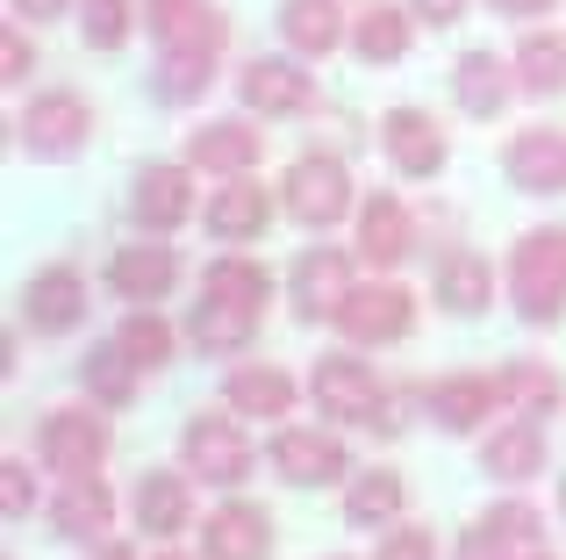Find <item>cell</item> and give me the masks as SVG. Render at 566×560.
<instances>
[{"instance_id": "11", "label": "cell", "mask_w": 566, "mask_h": 560, "mask_svg": "<svg viewBox=\"0 0 566 560\" xmlns=\"http://www.w3.org/2000/svg\"><path fill=\"white\" fill-rule=\"evenodd\" d=\"M273 467H280V481H294V489H331V481L352 475L345 446H337L331 432H280L273 438Z\"/></svg>"}, {"instance_id": "8", "label": "cell", "mask_w": 566, "mask_h": 560, "mask_svg": "<svg viewBox=\"0 0 566 560\" xmlns=\"http://www.w3.org/2000/svg\"><path fill=\"white\" fill-rule=\"evenodd\" d=\"M94 129V108L80 94H43L22 108V152L29 158H72Z\"/></svg>"}, {"instance_id": "28", "label": "cell", "mask_w": 566, "mask_h": 560, "mask_svg": "<svg viewBox=\"0 0 566 560\" xmlns=\"http://www.w3.org/2000/svg\"><path fill=\"white\" fill-rule=\"evenodd\" d=\"M516 86L538 101L566 94V37L559 29H531L524 43H516Z\"/></svg>"}, {"instance_id": "5", "label": "cell", "mask_w": 566, "mask_h": 560, "mask_svg": "<svg viewBox=\"0 0 566 560\" xmlns=\"http://www.w3.org/2000/svg\"><path fill=\"white\" fill-rule=\"evenodd\" d=\"M409 323H416V294L395 288V280L352 288V302L337 309V331H345L352 345H395V338H409Z\"/></svg>"}, {"instance_id": "14", "label": "cell", "mask_w": 566, "mask_h": 560, "mask_svg": "<svg viewBox=\"0 0 566 560\" xmlns=\"http://www.w3.org/2000/svg\"><path fill=\"white\" fill-rule=\"evenodd\" d=\"M502 173L524 195H566V137L559 129H524V137L502 152Z\"/></svg>"}, {"instance_id": "19", "label": "cell", "mask_w": 566, "mask_h": 560, "mask_svg": "<svg viewBox=\"0 0 566 560\" xmlns=\"http://www.w3.org/2000/svg\"><path fill=\"white\" fill-rule=\"evenodd\" d=\"M502 403V381H481V374H452L423 395V409L438 417V432H473L488 409Z\"/></svg>"}, {"instance_id": "39", "label": "cell", "mask_w": 566, "mask_h": 560, "mask_svg": "<svg viewBox=\"0 0 566 560\" xmlns=\"http://www.w3.org/2000/svg\"><path fill=\"white\" fill-rule=\"evenodd\" d=\"M502 395H516L524 417H553L559 409V374H545V366H510V374H502Z\"/></svg>"}, {"instance_id": "46", "label": "cell", "mask_w": 566, "mask_h": 560, "mask_svg": "<svg viewBox=\"0 0 566 560\" xmlns=\"http://www.w3.org/2000/svg\"><path fill=\"white\" fill-rule=\"evenodd\" d=\"M72 0H14V14H36V22H51V14H65Z\"/></svg>"}, {"instance_id": "38", "label": "cell", "mask_w": 566, "mask_h": 560, "mask_svg": "<svg viewBox=\"0 0 566 560\" xmlns=\"http://www.w3.org/2000/svg\"><path fill=\"white\" fill-rule=\"evenodd\" d=\"M115 345H123L137 366H166V360H172V331L151 317V309H129V323L115 331Z\"/></svg>"}, {"instance_id": "16", "label": "cell", "mask_w": 566, "mask_h": 560, "mask_svg": "<svg viewBox=\"0 0 566 560\" xmlns=\"http://www.w3.org/2000/svg\"><path fill=\"white\" fill-rule=\"evenodd\" d=\"M129 216H137L144 230H180L193 216V180L187 166H144L137 187H129Z\"/></svg>"}, {"instance_id": "35", "label": "cell", "mask_w": 566, "mask_h": 560, "mask_svg": "<svg viewBox=\"0 0 566 560\" xmlns=\"http://www.w3.org/2000/svg\"><path fill=\"white\" fill-rule=\"evenodd\" d=\"M216 80V51H166L158 58V101H193Z\"/></svg>"}, {"instance_id": "22", "label": "cell", "mask_w": 566, "mask_h": 560, "mask_svg": "<svg viewBox=\"0 0 566 560\" xmlns=\"http://www.w3.org/2000/svg\"><path fill=\"white\" fill-rule=\"evenodd\" d=\"M187 166L201 173H251L259 166V129L251 123H208L187 137Z\"/></svg>"}, {"instance_id": "41", "label": "cell", "mask_w": 566, "mask_h": 560, "mask_svg": "<svg viewBox=\"0 0 566 560\" xmlns=\"http://www.w3.org/2000/svg\"><path fill=\"white\" fill-rule=\"evenodd\" d=\"M380 560H438V547H430V532H387Z\"/></svg>"}, {"instance_id": "20", "label": "cell", "mask_w": 566, "mask_h": 560, "mask_svg": "<svg viewBox=\"0 0 566 560\" xmlns=\"http://www.w3.org/2000/svg\"><path fill=\"white\" fill-rule=\"evenodd\" d=\"M488 475L495 481H531L545 467V417H516L502 432H488Z\"/></svg>"}, {"instance_id": "10", "label": "cell", "mask_w": 566, "mask_h": 560, "mask_svg": "<svg viewBox=\"0 0 566 560\" xmlns=\"http://www.w3.org/2000/svg\"><path fill=\"white\" fill-rule=\"evenodd\" d=\"M380 144H387V158H395L401 180H438L444 173V129L430 123L423 108H387L380 115Z\"/></svg>"}, {"instance_id": "36", "label": "cell", "mask_w": 566, "mask_h": 560, "mask_svg": "<svg viewBox=\"0 0 566 560\" xmlns=\"http://www.w3.org/2000/svg\"><path fill=\"white\" fill-rule=\"evenodd\" d=\"M86 388H94L101 403H129V395H137V360H129L123 345H101L94 360H86Z\"/></svg>"}, {"instance_id": "7", "label": "cell", "mask_w": 566, "mask_h": 560, "mask_svg": "<svg viewBox=\"0 0 566 560\" xmlns=\"http://www.w3.org/2000/svg\"><path fill=\"white\" fill-rule=\"evenodd\" d=\"M545 539V518L531 504H495L473 518V532L459 539V560H531Z\"/></svg>"}, {"instance_id": "24", "label": "cell", "mask_w": 566, "mask_h": 560, "mask_svg": "<svg viewBox=\"0 0 566 560\" xmlns=\"http://www.w3.org/2000/svg\"><path fill=\"white\" fill-rule=\"evenodd\" d=\"M259 309H237V302H216V294H201L193 302V317H187V338L201 352H237V345H251L259 338Z\"/></svg>"}, {"instance_id": "33", "label": "cell", "mask_w": 566, "mask_h": 560, "mask_svg": "<svg viewBox=\"0 0 566 560\" xmlns=\"http://www.w3.org/2000/svg\"><path fill=\"white\" fill-rule=\"evenodd\" d=\"M201 294H216V302H237V309H259L265 317V294H273V280H265L259 259H216V267L201 273Z\"/></svg>"}, {"instance_id": "32", "label": "cell", "mask_w": 566, "mask_h": 560, "mask_svg": "<svg viewBox=\"0 0 566 560\" xmlns=\"http://www.w3.org/2000/svg\"><path fill=\"white\" fill-rule=\"evenodd\" d=\"M452 94H459V108H467V115H502V101H510L502 58L467 51V58H459V72H452Z\"/></svg>"}, {"instance_id": "40", "label": "cell", "mask_w": 566, "mask_h": 560, "mask_svg": "<svg viewBox=\"0 0 566 560\" xmlns=\"http://www.w3.org/2000/svg\"><path fill=\"white\" fill-rule=\"evenodd\" d=\"M29 504H36V481L22 475V460H8V467H0V510H8V518H22Z\"/></svg>"}, {"instance_id": "29", "label": "cell", "mask_w": 566, "mask_h": 560, "mask_svg": "<svg viewBox=\"0 0 566 560\" xmlns=\"http://www.w3.org/2000/svg\"><path fill=\"white\" fill-rule=\"evenodd\" d=\"M108 518H115V504H108V489H101L94 475L65 481V496L51 504V525L65 539H101V532H108Z\"/></svg>"}, {"instance_id": "37", "label": "cell", "mask_w": 566, "mask_h": 560, "mask_svg": "<svg viewBox=\"0 0 566 560\" xmlns=\"http://www.w3.org/2000/svg\"><path fill=\"white\" fill-rule=\"evenodd\" d=\"M129 0H80V37L94 43V51H123L129 43Z\"/></svg>"}, {"instance_id": "26", "label": "cell", "mask_w": 566, "mask_h": 560, "mask_svg": "<svg viewBox=\"0 0 566 560\" xmlns=\"http://www.w3.org/2000/svg\"><path fill=\"white\" fill-rule=\"evenodd\" d=\"M265 216H273V201H265L259 187H251V173H230V187H222V195L208 201V230H216V238H230V245L259 238Z\"/></svg>"}, {"instance_id": "1", "label": "cell", "mask_w": 566, "mask_h": 560, "mask_svg": "<svg viewBox=\"0 0 566 560\" xmlns=\"http://www.w3.org/2000/svg\"><path fill=\"white\" fill-rule=\"evenodd\" d=\"M510 294H516V309H524V323H559L566 317V230H531V238H516Z\"/></svg>"}, {"instance_id": "30", "label": "cell", "mask_w": 566, "mask_h": 560, "mask_svg": "<svg viewBox=\"0 0 566 560\" xmlns=\"http://www.w3.org/2000/svg\"><path fill=\"white\" fill-rule=\"evenodd\" d=\"M488 294H495V273H488L481 252H452V259L438 267V302L452 309V317H481Z\"/></svg>"}, {"instance_id": "15", "label": "cell", "mask_w": 566, "mask_h": 560, "mask_svg": "<svg viewBox=\"0 0 566 560\" xmlns=\"http://www.w3.org/2000/svg\"><path fill=\"white\" fill-rule=\"evenodd\" d=\"M158 51H222V14L208 0H144Z\"/></svg>"}, {"instance_id": "47", "label": "cell", "mask_w": 566, "mask_h": 560, "mask_svg": "<svg viewBox=\"0 0 566 560\" xmlns=\"http://www.w3.org/2000/svg\"><path fill=\"white\" fill-rule=\"evenodd\" d=\"M559 510H566V481H559Z\"/></svg>"}, {"instance_id": "9", "label": "cell", "mask_w": 566, "mask_h": 560, "mask_svg": "<svg viewBox=\"0 0 566 560\" xmlns=\"http://www.w3.org/2000/svg\"><path fill=\"white\" fill-rule=\"evenodd\" d=\"M345 302H352V259L337 245H316L294 259V317L302 323H337Z\"/></svg>"}, {"instance_id": "43", "label": "cell", "mask_w": 566, "mask_h": 560, "mask_svg": "<svg viewBox=\"0 0 566 560\" xmlns=\"http://www.w3.org/2000/svg\"><path fill=\"white\" fill-rule=\"evenodd\" d=\"M409 424V395H380V409H374V432H401Z\"/></svg>"}, {"instance_id": "48", "label": "cell", "mask_w": 566, "mask_h": 560, "mask_svg": "<svg viewBox=\"0 0 566 560\" xmlns=\"http://www.w3.org/2000/svg\"><path fill=\"white\" fill-rule=\"evenodd\" d=\"M158 560H180V553H158Z\"/></svg>"}, {"instance_id": "12", "label": "cell", "mask_w": 566, "mask_h": 560, "mask_svg": "<svg viewBox=\"0 0 566 560\" xmlns=\"http://www.w3.org/2000/svg\"><path fill=\"white\" fill-rule=\"evenodd\" d=\"M237 94H244L251 115H294L316 101V80H308L302 65H287V58H251L244 72H237Z\"/></svg>"}, {"instance_id": "25", "label": "cell", "mask_w": 566, "mask_h": 560, "mask_svg": "<svg viewBox=\"0 0 566 560\" xmlns=\"http://www.w3.org/2000/svg\"><path fill=\"white\" fill-rule=\"evenodd\" d=\"M280 37L302 58H331L345 43V22H337V0H280Z\"/></svg>"}, {"instance_id": "21", "label": "cell", "mask_w": 566, "mask_h": 560, "mask_svg": "<svg viewBox=\"0 0 566 560\" xmlns=\"http://www.w3.org/2000/svg\"><path fill=\"white\" fill-rule=\"evenodd\" d=\"M409 245H416L409 209H401L395 195H374L359 209V252L374 259V267H401V259H409Z\"/></svg>"}, {"instance_id": "2", "label": "cell", "mask_w": 566, "mask_h": 560, "mask_svg": "<svg viewBox=\"0 0 566 560\" xmlns=\"http://www.w3.org/2000/svg\"><path fill=\"white\" fill-rule=\"evenodd\" d=\"M287 216L308 230H331L352 216V173L337 152H308L287 166Z\"/></svg>"}, {"instance_id": "18", "label": "cell", "mask_w": 566, "mask_h": 560, "mask_svg": "<svg viewBox=\"0 0 566 560\" xmlns=\"http://www.w3.org/2000/svg\"><path fill=\"white\" fill-rule=\"evenodd\" d=\"M22 317L36 323V331H72V323L86 317V280L72 267H43L22 288Z\"/></svg>"}, {"instance_id": "27", "label": "cell", "mask_w": 566, "mask_h": 560, "mask_svg": "<svg viewBox=\"0 0 566 560\" xmlns=\"http://www.w3.org/2000/svg\"><path fill=\"white\" fill-rule=\"evenodd\" d=\"M222 395H230L237 417H287L294 409V374H280V366H237V374L222 381Z\"/></svg>"}, {"instance_id": "45", "label": "cell", "mask_w": 566, "mask_h": 560, "mask_svg": "<svg viewBox=\"0 0 566 560\" xmlns=\"http://www.w3.org/2000/svg\"><path fill=\"white\" fill-rule=\"evenodd\" d=\"M488 8H495V14H553L559 0H488Z\"/></svg>"}, {"instance_id": "3", "label": "cell", "mask_w": 566, "mask_h": 560, "mask_svg": "<svg viewBox=\"0 0 566 560\" xmlns=\"http://www.w3.org/2000/svg\"><path fill=\"white\" fill-rule=\"evenodd\" d=\"M180 460L193 481H216V489H230V481L251 475V438L237 432L230 417H187L180 432Z\"/></svg>"}, {"instance_id": "49", "label": "cell", "mask_w": 566, "mask_h": 560, "mask_svg": "<svg viewBox=\"0 0 566 560\" xmlns=\"http://www.w3.org/2000/svg\"><path fill=\"white\" fill-rule=\"evenodd\" d=\"M531 560H545V553H531Z\"/></svg>"}, {"instance_id": "17", "label": "cell", "mask_w": 566, "mask_h": 560, "mask_svg": "<svg viewBox=\"0 0 566 560\" xmlns=\"http://www.w3.org/2000/svg\"><path fill=\"white\" fill-rule=\"evenodd\" d=\"M172 280H180V259H172L166 245H129V252L108 259V288L123 294V302H166Z\"/></svg>"}, {"instance_id": "31", "label": "cell", "mask_w": 566, "mask_h": 560, "mask_svg": "<svg viewBox=\"0 0 566 560\" xmlns=\"http://www.w3.org/2000/svg\"><path fill=\"white\" fill-rule=\"evenodd\" d=\"M401 475H387V467H366L359 481L345 489V518L359 525V532H380V525H395L401 518Z\"/></svg>"}, {"instance_id": "34", "label": "cell", "mask_w": 566, "mask_h": 560, "mask_svg": "<svg viewBox=\"0 0 566 560\" xmlns=\"http://www.w3.org/2000/svg\"><path fill=\"white\" fill-rule=\"evenodd\" d=\"M352 51L366 58V65H395L401 51H409V8H366L359 29H352Z\"/></svg>"}, {"instance_id": "6", "label": "cell", "mask_w": 566, "mask_h": 560, "mask_svg": "<svg viewBox=\"0 0 566 560\" xmlns=\"http://www.w3.org/2000/svg\"><path fill=\"white\" fill-rule=\"evenodd\" d=\"M101 460H108V424L86 417V409H51L43 417V467L65 481L80 475H101Z\"/></svg>"}, {"instance_id": "44", "label": "cell", "mask_w": 566, "mask_h": 560, "mask_svg": "<svg viewBox=\"0 0 566 560\" xmlns=\"http://www.w3.org/2000/svg\"><path fill=\"white\" fill-rule=\"evenodd\" d=\"M0 58H8V80H22V72H29V43L22 37H0Z\"/></svg>"}, {"instance_id": "13", "label": "cell", "mask_w": 566, "mask_h": 560, "mask_svg": "<svg viewBox=\"0 0 566 560\" xmlns=\"http://www.w3.org/2000/svg\"><path fill=\"white\" fill-rule=\"evenodd\" d=\"M201 553L208 560H273V518L259 504H222L201 525Z\"/></svg>"}, {"instance_id": "23", "label": "cell", "mask_w": 566, "mask_h": 560, "mask_svg": "<svg viewBox=\"0 0 566 560\" xmlns=\"http://www.w3.org/2000/svg\"><path fill=\"white\" fill-rule=\"evenodd\" d=\"M187 518H193L187 475H144V481H137V532L172 539V532H187Z\"/></svg>"}, {"instance_id": "42", "label": "cell", "mask_w": 566, "mask_h": 560, "mask_svg": "<svg viewBox=\"0 0 566 560\" xmlns=\"http://www.w3.org/2000/svg\"><path fill=\"white\" fill-rule=\"evenodd\" d=\"M409 14H423L430 29H444V22H459V14H467V0H409Z\"/></svg>"}, {"instance_id": "4", "label": "cell", "mask_w": 566, "mask_h": 560, "mask_svg": "<svg viewBox=\"0 0 566 560\" xmlns=\"http://www.w3.org/2000/svg\"><path fill=\"white\" fill-rule=\"evenodd\" d=\"M308 395H316L323 417L337 424H374L380 409V381L366 360H352V352H331V360H316V374H308Z\"/></svg>"}]
</instances>
